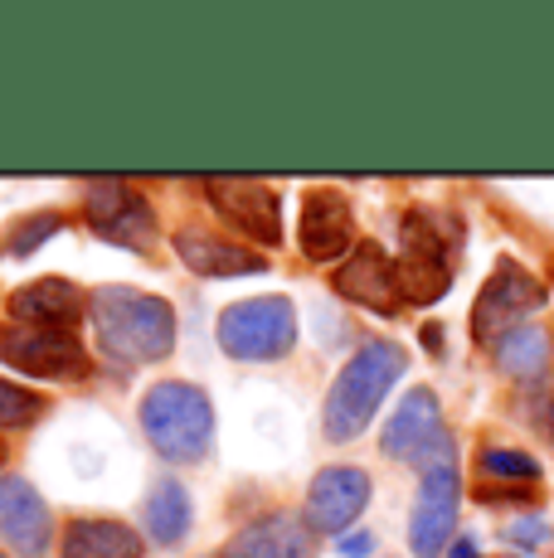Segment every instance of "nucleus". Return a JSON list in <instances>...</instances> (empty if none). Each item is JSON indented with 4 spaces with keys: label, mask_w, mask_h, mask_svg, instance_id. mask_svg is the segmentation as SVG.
<instances>
[{
    "label": "nucleus",
    "mask_w": 554,
    "mask_h": 558,
    "mask_svg": "<svg viewBox=\"0 0 554 558\" xmlns=\"http://www.w3.org/2000/svg\"><path fill=\"white\" fill-rule=\"evenodd\" d=\"M98 350L112 369L132 374L142 364H156L176 350V311L166 296L136 292V287H98L88 302Z\"/></svg>",
    "instance_id": "1"
},
{
    "label": "nucleus",
    "mask_w": 554,
    "mask_h": 558,
    "mask_svg": "<svg viewBox=\"0 0 554 558\" xmlns=\"http://www.w3.org/2000/svg\"><path fill=\"white\" fill-rule=\"evenodd\" d=\"M404 369H409L404 345H394V340H365V345L346 360V369L336 374L332 393H326V408H322L326 437H332V442H356V437L375 423L380 403H385V393L404 379Z\"/></svg>",
    "instance_id": "2"
},
{
    "label": "nucleus",
    "mask_w": 554,
    "mask_h": 558,
    "mask_svg": "<svg viewBox=\"0 0 554 558\" xmlns=\"http://www.w3.org/2000/svg\"><path fill=\"white\" fill-rule=\"evenodd\" d=\"M136 417H142V433L152 442V452L166 461H180V466L200 461L209 452V442H215V403L195 384L166 379L156 389H146Z\"/></svg>",
    "instance_id": "3"
},
{
    "label": "nucleus",
    "mask_w": 554,
    "mask_h": 558,
    "mask_svg": "<svg viewBox=\"0 0 554 558\" xmlns=\"http://www.w3.org/2000/svg\"><path fill=\"white\" fill-rule=\"evenodd\" d=\"M224 355L243 364H273L287 360L297 345V306L287 296H249L219 311L215 326Z\"/></svg>",
    "instance_id": "4"
},
{
    "label": "nucleus",
    "mask_w": 554,
    "mask_h": 558,
    "mask_svg": "<svg viewBox=\"0 0 554 558\" xmlns=\"http://www.w3.org/2000/svg\"><path fill=\"white\" fill-rule=\"evenodd\" d=\"M540 306H545L540 277H530V267H520L516 257H501L472 302V340L496 350L501 340L526 326V316H535Z\"/></svg>",
    "instance_id": "5"
},
{
    "label": "nucleus",
    "mask_w": 554,
    "mask_h": 558,
    "mask_svg": "<svg viewBox=\"0 0 554 558\" xmlns=\"http://www.w3.org/2000/svg\"><path fill=\"white\" fill-rule=\"evenodd\" d=\"M399 292L404 306H433L447 296L453 287V253H447L443 239V219L433 214L413 209L404 214V229H399Z\"/></svg>",
    "instance_id": "6"
},
{
    "label": "nucleus",
    "mask_w": 554,
    "mask_h": 558,
    "mask_svg": "<svg viewBox=\"0 0 554 558\" xmlns=\"http://www.w3.org/2000/svg\"><path fill=\"white\" fill-rule=\"evenodd\" d=\"M0 364L29 374V379H83L88 374V350L79 330L59 326H0Z\"/></svg>",
    "instance_id": "7"
},
{
    "label": "nucleus",
    "mask_w": 554,
    "mask_h": 558,
    "mask_svg": "<svg viewBox=\"0 0 554 558\" xmlns=\"http://www.w3.org/2000/svg\"><path fill=\"white\" fill-rule=\"evenodd\" d=\"M385 457L404 461V466H438V461H453V442H447L443 427V408L433 399V389H409L399 399V408L389 413L385 437H380Z\"/></svg>",
    "instance_id": "8"
},
{
    "label": "nucleus",
    "mask_w": 554,
    "mask_h": 558,
    "mask_svg": "<svg viewBox=\"0 0 554 558\" xmlns=\"http://www.w3.org/2000/svg\"><path fill=\"white\" fill-rule=\"evenodd\" d=\"M83 219L98 239L117 243V248H132V253H146L156 239V214H152V199L136 195L132 185L122 180H103V185H88L83 195Z\"/></svg>",
    "instance_id": "9"
},
{
    "label": "nucleus",
    "mask_w": 554,
    "mask_h": 558,
    "mask_svg": "<svg viewBox=\"0 0 554 558\" xmlns=\"http://www.w3.org/2000/svg\"><path fill=\"white\" fill-rule=\"evenodd\" d=\"M457 506H462V476H457L453 461L423 471L419 496H413V514H409V549L413 558H443L447 539L457 530Z\"/></svg>",
    "instance_id": "10"
},
{
    "label": "nucleus",
    "mask_w": 554,
    "mask_h": 558,
    "mask_svg": "<svg viewBox=\"0 0 554 558\" xmlns=\"http://www.w3.org/2000/svg\"><path fill=\"white\" fill-rule=\"evenodd\" d=\"M205 195L233 233L263 243V248L282 243V199H277V190L258 185V180H205Z\"/></svg>",
    "instance_id": "11"
},
{
    "label": "nucleus",
    "mask_w": 554,
    "mask_h": 558,
    "mask_svg": "<svg viewBox=\"0 0 554 558\" xmlns=\"http://www.w3.org/2000/svg\"><path fill=\"white\" fill-rule=\"evenodd\" d=\"M297 248L312 263H336V257L356 253V214L340 190H306L302 199V223H297Z\"/></svg>",
    "instance_id": "12"
},
{
    "label": "nucleus",
    "mask_w": 554,
    "mask_h": 558,
    "mask_svg": "<svg viewBox=\"0 0 554 558\" xmlns=\"http://www.w3.org/2000/svg\"><path fill=\"white\" fill-rule=\"evenodd\" d=\"M336 292L346 302L375 311V316H399L404 292H399V267L389 263V253L380 243H356V253L340 263Z\"/></svg>",
    "instance_id": "13"
},
{
    "label": "nucleus",
    "mask_w": 554,
    "mask_h": 558,
    "mask_svg": "<svg viewBox=\"0 0 554 558\" xmlns=\"http://www.w3.org/2000/svg\"><path fill=\"white\" fill-rule=\"evenodd\" d=\"M370 506V476L360 466H326L316 471L306 490V530L316 534H346Z\"/></svg>",
    "instance_id": "14"
},
{
    "label": "nucleus",
    "mask_w": 554,
    "mask_h": 558,
    "mask_svg": "<svg viewBox=\"0 0 554 558\" xmlns=\"http://www.w3.org/2000/svg\"><path fill=\"white\" fill-rule=\"evenodd\" d=\"M49 506L25 476H0V539L20 558H39L49 549Z\"/></svg>",
    "instance_id": "15"
},
{
    "label": "nucleus",
    "mask_w": 554,
    "mask_h": 558,
    "mask_svg": "<svg viewBox=\"0 0 554 558\" xmlns=\"http://www.w3.org/2000/svg\"><path fill=\"white\" fill-rule=\"evenodd\" d=\"M176 257L195 277H258V272H268V253H253L233 239H219V233L200 229V223H185V229L176 233Z\"/></svg>",
    "instance_id": "16"
},
{
    "label": "nucleus",
    "mask_w": 554,
    "mask_h": 558,
    "mask_svg": "<svg viewBox=\"0 0 554 558\" xmlns=\"http://www.w3.org/2000/svg\"><path fill=\"white\" fill-rule=\"evenodd\" d=\"M10 320L20 326H59V330H73L79 326V311H83V292L69 282V277H35L25 282L20 292H10Z\"/></svg>",
    "instance_id": "17"
},
{
    "label": "nucleus",
    "mask_w": 554,
    "mask_h": 558,
    "mask_svg": "<svg viewBox=\"0 0 554 558\" xmlns=\"http://www.w3.org/2000/svg\"><path fill=\"white\" fill-rule=\"evenodd\" d=\"M312 530L297 514H263L229 539V558H312Z\"/></svg>",
    "instance_id": "18"
},
{
    "label": "nucleus",
    "mask_w": 554,
    "mask_h": 558,
    "mask_svg": "<svg viewBox=\"0 0 554 558\" xmlns=\"http://www.w3.org/2000/svg\"><path fill=\"white\" fill-rule=\"evenodd\" d=\"M142 534L122 520H73L63 530V558H142Z\"/></svg>",
    "instance_id": "19"
},
{
    "label": "nucleus",
    "mask_w": 554,
    "mask_h": 558,
    "mask_svg": "<svg viewBox=\"0 0 554 558\" xmlns=\"http://www.w3.org/2000/svg\"><path fill=\"white\" fill-rule=\"evenodd\" d=\"M146 534H152L156 544H180L190 534V490L180 486L176 476H161L152 486V496H146Z\"/></svg>",
    "instance_id": "20"
},
{
    "label": "nucleus",
    "mask_w": 554,
    "mask_h": 558,
    "mask_svg": "<svg viewBox=\"0 0 554 558\" xmlns=\"http://www.w3.org/2000/svg\"><path fill=\"white\" fill-rule=\"evenodd\" d=\"M496 364L510 374V379H540L550 369V336L540 326H520L510 330L506 340L496 345Z\"/></svg>",
    "instance_id": "21"
},
{
    "label": "nucleus",
    "mask_w": 554,
    "mask_h": 558,
    "mask_svg": "<svg viewBox=\"0 0 554 558\" xmlns=\"http://www.w3.org/2000/svg\"><path fill=\"white\" fill-rule=\"evenodd\" d=\"M477 466H482V476L492 481H540L545 471H540V461L530 452H516V447H482V457H477Z\"/></svg>",
    "instance_id": "22"
},
{
    "label": "nucleus",
    "mask_w": 554,
    "mask_h": 558,
    "mask_svg": "<svg viewBox=\"0 0 554 558\" xmlns=\"http://www.w3.org/2000/svg\"><path fill=\"white\" fill-rule=\"evenodd\" d=\"M39 413H45V399H39V393H29V389H20V384L0 379V433L29 427Z\"/></svg>",
    "instance_id": "23"
},
{
    "label": "nucleus",
    "mask_w": 554,
    "mask_h": 558,
    "mask_svg": "<svg viewBox=\"0 0 554 558\" xmlns=\"http://www.w3.org/2000/svg\"><path fill=\"white\" fill-rule=\"evenodd\" d=\"M59 229H63V219H59V214H49V209H45V214H35V219H25L15 233H10L5 253H10V257H29V253L39 248V243H49V239H55Z\"/></svg>",
    "instance_id": "24"
},
{
    "label": "nucleus",
    "mask_w": 554,
    "mask_h": 558,
    "mask_svg": "<svg viewBox=\"0 0 554 558\" xmlns=\"http://www.w3.org/2000/svg\"><path fill=\"white\" fill-rule=\"evenodd\" d=\"M506 539H510V544H526V549H530V544L545 539V524H540L535 514H530V520H510V524H506Z\"/></svg>",
    "instance_id": "25"
},
{
    "label": "nucleus",
    "mask_w": 554,
    "mask_h": 558,
    "mask_svg": "<svg viewBox=\"0 0 554 558\" xmlns=\"http://www.w3.org/2000/svg\"><path fill=\"white\" fill-rule=\"evenodd\" d=\"M370 549H375V539H370V534H340V554H346V558H365Z\"/></svg>",
    "instance_id": "26"
},
{
    "label": "nucleus",
    "mask_w": 554,
    "mask_h": 558,
    "mask_svg": "<svg viewBox=\"0 0 554 558\" xmlns=\"http://www.w3.org/2000/svg\"><path fill=\"white\" fill-rule=\"evenodd\" d=\"M447 558H477V544L472 539H457L453 549H447Z\"/></svg>",
    "instance_id": "27"
},
{
    "label": "nucleus",
    "mask_w": 554,
    "mask_h": 558,
    "mask_svg": "<svg viewBox=\"0 0 554 558\" xmlns=\"http://www.w3.org/2000/svg\"><path fill=\"white\" fill-rule=\"evenodd\" d=\"M545 427H550V437H554V399L545 403Z\"/></svg>",
    "instance_id": "28"
},
{
    "label": "nucleus",
    "mask_w": 554,
    "mask_h": 558,
    "mask_svg": "<svg viewBox=\"0 0 554 558\" xmlns=\"http://www.w3.org/2000/svg\"><path fill=\"white\" fill-rule=\"evenodd\" d=\"M0 466H5V447H0Z\"/></svg>",
    "instance_id": "29"
}]
</instances>
